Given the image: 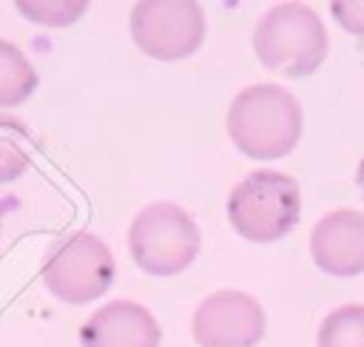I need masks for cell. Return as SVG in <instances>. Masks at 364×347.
<instances>
[{"label": "cell", "instance_id": "6da1fadb", "mask_svg": "<svg viewBox=\"0 0 364 347\" xmlns=\"http://www.w3.org/2000/svg\"><path fill=\"white\" fill-rule=\"evenodd\" d=\"M228 137L250 159L287 156L301 137L299 100L273 82L242 88L228 108Z\"/></svg>", "mask_w": 364, "mask_h": 347}, {"label": "cell", "instance_id": "7a4b0ae2", "mask_svg": "<svg viewBox=\"0 0 364 347\" xmlns=\"http://www.w3.org/2000/svg\"><path fill=\"white\" fill-rule=\"evenodd\" d=\"M259 63L282 77H310L327 57V31L321 17L301 3L267 9L253 28Z\"/></svg>", "mask_w": 364, "mask_h": 347}, {"label": "cell", "instance_id": "3957f363", "mask_svg": "<svg viewBox=\"0 0 364 347\" xmlns=\"http://www.w3.org/2000/svg\"><path fill=\"white\" fill-rule=\"evenodd\" d=\"M301 213V191L290 174L259 168L245 176L228 196V219L233 230L256 245L287 236Z\"/></svg>", "mask_w": 364, "mask_h": 347}, {"label": "cell", "instance_id": "277c9868", "mask_svg": "<svg viewBox=\"0 0 364 347\" xmlns=\"http://www.w3.org/2000/svg\"><path fill=\"white\" fill-rule=\"evenodd\" d=\"M128 247L145 273L173 276L193 265L202 236L185 208L173 202H151L134 216L128 228Z\"/></svg>", "mask_w": 364, "mask_h": 347}, {"label": "cell", "instance_id": "5b68a950", "mask_svg": "<svg viewBox=\"0 0 364 347\" xmlns=\"http://www.w3.org/2000/svg\"><path fill=\"white\" fill-rule=\"evenodd\" d=\"M114 273V253L100 236L88 230H77L57 239L43 259L46 287L68 304H85L100 299L111 287Z\"/></svg>", "mask_w": 364, "mask_h": 347}, {"label": "cell", "instance_id": "8992f818", "mask_svg": "<svg viewBox=\"0 0 364 347\" xmlns=\"http://www.w3.org/2000/svg\"><path fill=\"white\" fill-rule=\"evenodd\" d=\"M131 37L154 60H185L205 43V11L193 0H142L131 9Z\"/></svg>", "mask_w": 364, "mask_h": 347}, {"label": "cell", "instance_id": "52a82bcc", "mask_svg": "<svg viewBox=\"0 0 364 347\" xmlns=\"http://www.w3.org/2000/svg\"><path fill=\"white\" fill-rule=\"evenodd\" d=\"M262 304L242 290L210 293L191 319V333L199 347H253L264 336Z\"/></svg>", "mask_w": 364, "mask_h": 347}, {"label": "cell", "instance_id": "ba28073f", "mask_svg": "<svg viewBox=\"0 0 364 347\" xmlns=\"http://www.w3.org/2000/svg\"><path fill=\"white\" fill-rule=\"evenodd\" d=\"M310 256L330 276L364 273V213L353 208L324 213L310 233Z\"/></svg>", "mask_w": 364, "mask_h": 347}, {"label": "cell", "instance_id": "9c48e42d", "mask_svg": "<svg viewBox=\"0 0 364 347\" xmlns=\"http://www.w3.org/2000/svg\"><path fill=\"white\" fill-rule=\"evenodd\" d=\"M159 324L148 307L117 299L94 310L80 327L82 347H159Z\"/></svg>", "mask_w": 364, "mask_h": 347}, {"label": "cell", "instance_id": "30bf717a", "mask_svg": "<svg viewBox=\"0 0 364 347\" xmlns=\"http://www.w3.org/2000/svg\"><path fill=\"white\" fill-rule=\"evenodd\" d=\"M37 88V71L31 60L14 46L0 40V108L26 102Z\"/></svg>", "mask_w": 364, "mask_h": 347}, {"label": "cell", "instance_id": "8fae6325", "mask_svg": "<svg viewBox=\"0 0 364 347\" xmlns=\"http://www.w3.org/2000/svg\"><path fill=\"white\" fill-rule=\"evenodd\" d=\"M31 151L34 142L28 128L14 117L0 114V185L17 179L31 165Z\"/></svg>", "mask_w": 364, "mask_h": 347}, {"label": "cell", "instance_id": "7c38bea8", "mask_svg": "<svg viewBox=\"0 0 364 347\" xmlns=\"http://www.w3.org/2000/svg\"><path fill=\"white\" fill-rule=\"evenodd\" d=\"M316 347H364V304L330 310L318 324Z\"/></svg>", "mask_w": 364, "mask_h": 347}, {"label": "cell", "instance_id": "4fadbf2b", "mask_svg": "<svg viewBox=\"0 0 364 347\" xmlns=\"http://www.w3.org/2000/svg\"><path fill=\"white\" fill-rule=\"evenodd\" d=\"M14 6L28 20L43 23V26H68V23L80 20L85 11V3H26V0H17Z\"/></svg>", "mask_w": 364, "mask_h": 347}, {"label": "cell", "instance_id": "5bb4252c", "mask_svg": "<svg viewBox=\"0 0 364 347\" xmlns=\"http://www.w3.org/2000/svg\"><path fill=\"white\" fill-rule=\"evenodd\" d=\"M330 11L341 28H347L355 37H364V3H350V0H336L330 3Z\"/></svg>", "mask_w": 364, "mask_h": 347}, {"label": "cell", "instance_id": "9a60e30c", "mask_svg": "<svg viewBox=\"0 0 364 347\" xmlns=\"http://www.w3.org/2000/svg\"><path fill=\"white\" fill-rule=\"evenodd\" d=\"M355 185L361 188V193H364V159L358 162V174H355Z\"/></svg>", "mask_w": 364, "mask_h": 347}]
</instances>
